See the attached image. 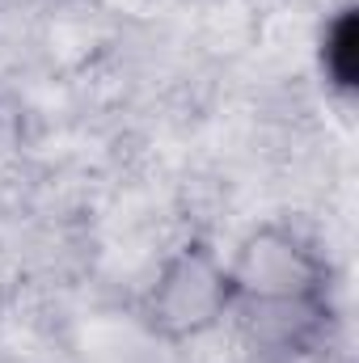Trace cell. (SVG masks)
<instances>
[{"label": "cell", "instance_id": "6da1fadb", "mask_svg": "<svg viewBox=\"0 0 359 363\" xmlns=\"http://www.w3.org/2000/svg\"><path fill=\"white\" fill-rule=\"evenodd\" d=\"M321 72L343 93L355 89V4L338 9L321 34Z\"/></svg>", "mask_w": 359, "mask_h": 363}]
</instances>
